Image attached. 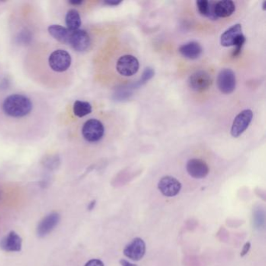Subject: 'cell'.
Segmentation results:
<instances>
[{"mask_svg": "<svg viewBox=\"0 0 266 266\" xmlns=\"http://www.w3.org/2000/svg\"><path fill=\"white\" fill-rule=\"evenodd\" d=\"M33 109V102L30 98L23 94L7 96L2 104V110L7 117L21 119L26 117Z\"/></svg>", "mask_w": 266, "mask_h": 266, "instance_id": "6da1fadb", "label": "cell"}, {"mask_svg": "<svg viewBox=\"0 0 266 266\" xmlns=\"http://www.w3.org/2000/svg\"><path fill=\"white\" fill-rule=\"evenodd\" d=\"M49 67L55 73H64L68 71L72 64L71 54L63 49L52 51L48 59Z\"/></svg>", "mask_w": 266, "mask_h": 266, "instance_id": "7a4b0ae2", "label": "cell"}, {"mask_svg": "<svg viewBox=\"0 0 266 266\" xmlns=\"http://www.w3.org/2000/svg\"><path fill=\"white\" fill-rule=\"evenodd\" d=\"M104 134L105 127L99 120H88L83 125V137L88 142H98L103 137Z\"/></svg>", "mask_w": 266, "mask_h": 266, "instance_id": "3957f363", "label": "cell"}, {"mask_svg": "<svg viewBox=\"0 0 266 266\" xmlns=\"http://www.w3.org/2000/svg\"><path fill=\"white\" fill-rule=\"evenodd\" d=\"M116 70L124 77H131L139 70V61L134 55H123L116 63Z\"/></svg>", "mask_w": 266, "mask_h": 266, "instance_id": "277c9868", "label": "cell"}, {"mask_svg": "<svg viewBox=\"0 0 266 266\" xmlns=\"http://www.w3.org/2000/svg\"><path fill=\"white\" fill-rule=\"evenodd\" d=\"M236 75L230 69H223L217 78L218 87L223 94H231L236 88Z\"/></svg>", "mask_w": 266, "mask_h": 266, "instance_id": "5b68a950", "label": "cell"}, {"mask_svg": "<svg viewBox=\"0 0 266 266\" xmlns=\"http://www.w3.org/2000/svg\"><path fill=\"white\" fill-rule=\"evenodd\" d=\"M213 84V79L209 73L204 71H197L190 76L188 84L195 92H204L210 88Z\"/></svg>", "mask_w": 266, "mask_h": 266, "instance_id": "8992f818", "label": "cell"}, {"mask_svg": "<svg viewBox=\"0 0 266 266\" xmlns=\"http://www.w3.org/2000/svg\"><path fill=\"white\" fill-rule=\"evenodd\" d=\"M253 119V112L251 109H245L240 112L233 122L231 127V134L234 137H238L245 132L249 127Z\"/></svg>", "mask_w": 266, "mask_h": 266, "instance_id": "52a82bcc", "label": "cell"}, {"mask_svg": "<svg viewBox=\"0 0 266 266\" xmlns=\"http://www.w3.org/2000/svg\"><path fill=\"white\" fill-rule=\"evenodd\" d=\"M69 44L74 50L83 52L88 49L91 45V38L85 30L79 29L75 32H71Z\"/></svg>", "mask_w": 266, "mask_h": 266, "instance_id": "ba28073f", "label": "cell"}, {"mask_svg": "<svg viewBox=\"0 0 266 266\" xmlns=\"http://www.w3.org/2000/svg\"><path fill=\"white\" fill-rule=\"evenodd\" d=\"M146 251V245L141 238H134L124 250V254L127 258L133 261H139L144 257Z\"/></svg>", "mask_w": 266, "mask_h": 266, "instance_id": "9c48e42d", "label": "cell"}, {"mask_svg": "<svg viewBox=\"0 0 266 266\" xmlns=\"http://www.w3.org/2000/svg\"><path fill=\"white\" fill-rule=\"evenodd\" d=\"M158 188L166 197H174L181 190V184L178 179L170 176H163L158 184Z\"/></svg>", "mask_w": 266, "mask_h": 266, "instance_id": "30bf717a", "label": "cell"}, {"mask_svg": "<svg viewBox=\"0 0 266 266\" xmlns=\"http://www.w3.org/2000/svg\"><path fill=\"white\" fill-rule=\"evenodd\" d=\"M61 220L59 213H52L44 217L38 225L37 234L39 238H44L50 233Z\"/></svg>", "mask_w": 266, "mask_h": 266, "instance_id": "8fae6325", "label": "cell"}, {"mask_svg": "<svg viewBox=\"0 0 266 266\" xmlns=\"http://www.w3.org/2000/svg\"><path fill=\"white\" fill-rule=\"evenodd\" d=\"M186 169L188 174L195 179H202L210 172L207 163L199 159H190L187 163Z\"/></svg>", "mask_w": 266, "mask_h": 266, "instance_id": "7c38bea8", "label": "cell"}, {"mask_svg": "<svg viewBox=\"0 0 266 266\" xmlns=\"http://www.w3.org/2000/svg\"><path fill=\"white\" fill-rule=\"evenodd\" d=\"M22 238L14 231H11L0 241V248L7 252L21 251Z\"/></svg>", "mask_w": 266, "mask_h": 266, "instance_id": "4fadbf2b", "label": "cell"}, {"mask_svg": "<svg viewBox=\"0 0 266 266\" xmlns=\"http://www.w3.org/2000/svg\"><path fill=\"white\" fill-rule=\"evenodd\" d=\"M242 34V26L240 24H235L229 27L221 36L220 39V43L224 47H229V46H233L237 39Z\"/></svg>", "mask_w": 266, "mask_h": 266, "instance_id": "5bb4252c", "label": "cell"}, {"mask_svg": "<svg viewBox=\"0 0 266 266\" xmlns=\"http://www.w3.org/2000/svg\"><path fill=\"white\" fill-rule=\"evenodd\" d=\"M179 52L183 56L189 60H196L199 58L202 53V47L198 42H191L181 45Z\"/></svg>", "mask_w": 266, "mask_h": 266, "instance_id": "9a60e30c", "label": "cell"}, {"mask_svg": "<svg viewBox=\"0 0 266 266\" xmlns=\"http://www.w3.org/2000/svg\"><path fill=\"white\" fill-rule=\"evenodd\" d=\"M235 10H236V7L233 1H231V0L219 1V2H216V5H215V15L217 18L230 17L234 13Z\"/></svg>", "mask_w": 266, "mask_h": 266, "instance_id": "2e32d148", "label": "cell"}, {"mask_svg": "<svg viewBox=\"0 0 266 266\" xmlns=\"http://www.w3.org/2000/svg\"><path fill=\"white\" fill-rule=\"evenodd\" d=\"M48 32L52 38L63 44H69V39L71 32L67 27H63L59 24H52L48 27Z\"/></svg>", "mask_w": 266, "mask_h": 266, "instance_id": "e0dca14e", "label": "cell"}, {"mask_svg": "<svg viewBox=\"0 0 266 266\" xmlns=\"http://www.w3.org/2000/svg\"><path fill=\"white\" fill-rule=\"evenodd\" d=\"M65 21L67 28L71 32L79 30L81 26V18H80V14L75 9H71L67 11Z\"/></svg>", "mask_w": 266, "mask_h": 266, "instance_id": "ac0fdd59", "label": "cell"}, {"mask_svg": "<svg viewBox=\"0 0 266 266\" xmlns=\"http://www.w3.org/2000/svg\"><path fill=\"white\" fill-rule=\"evenodd\" d=\"M216 2L214 1H207V0H199L197 1V8L198 12L204 17H209L212 20H217V17L215 15L214 8Z\"/></svg>", "mask_w": 266, "mask_h": 266, "instance_id": "d6986e66", "label": "cell"}, {"mask_svg": "<svg viewBox=\"0 0 266 266\" xmlns=\"http://www.w3.org/2000/svg\"><path fill=\"white\" fill-rule=\"evenodd\" d=\"M73 111L76 116L82 118L92 112V106L89 102L77 100L74 103Z\"/></svg>", "mask_w": 266, "mask_h": 266, "instance_id": "ffe728a7", "label": "cell"}, {"mask_svg": "<svg viewBox=\"0 0 266 266\" xmlns=\"http://www.w3.org/2000/svg\"><path fill=\"white\" fill-rule=\"evenodd\" d=\"M264 210L261 208L258 207V209H255L253 214V223H254V227L257 229H264Z\"/></svg>", "mask_w": 266, "mask_h": 266, "instance_id": "44dd1931", "label": "cell"}, {"mask_svg": "<svg viewBox=\"0 0 266 266\" xmlns=\"http://www.w3.org/2000/svg\"><path fill=\"white\" fill-rule=\"evenodd\" d=\"M245 42H246V38L244 35H241L238 39H237L236 42L234 43L235 49L233 52V56L238 57V55L241 54V50H242L243 46L245 45Z\"/></svg>", "mask_w": 266, "mask_h": 266, "instance_id": "7402d4cb", "label": "cell"}, {"mask_svg": "<svg viewBox=\"0 0 266 266\" xmlns=\"http://www.w3.org/2000/svg\"><path fill=\"white\" fill-rule=\"evenodd\" d=\"M155 71L153 68H150V67H147L144 70V73H143L142 76H141V80H140L139 84H145L147 81H149L150 79L153 78V76H154Z\"/></svg>", "mask_w": 266, "mask_h": 266, "instance_id": "603a6c76", "label": "cell"}, {"mask_svg": "<svg viewBox=\"0 0 266 266\" xmlns=\"http://www.w3.org/2000/svg\"><path fill=\"white\" fill-rule=\"evenodd\" d=\"M84 266H105L104 263L99 259H92L87 261Z\"/></svg>", "mask_w": 266, "mask_h": 266, "instance_id": "cb8c5ba5", "label": "cell"}, {"mask_svg": "<svg viewBox=\"0 0 266 266\" xmlns=\"http://www.w3.org/2000/svg\"><path fill=\"white\" fill-rule=\"evenodd\" d=\"M250 248H251V243H246L244 248H243L242 251H241V256L244 257L245 255H246L248 251H249Z\"/></svg>", "mask_w": 266, "mask_h": 266, "instance_id": "d4e9b609", "label": "cell"}, {"mask_svg": "<svg viewBox=\"0 0 266 266\" xmlns=\"http://www.w3.org/2000/svg\"><path fill=\"white\" fill-rule=\"evenodd\" d=\"M121 263L123 266H137V264H132V263L124 259L121 260Z\"/></svg>", "mask_w": 266, "mask_h": 266, "instance_id": "484cf974", "label": "cell"}, {"mask_svg": "<svg viewBox=\"0 0 266 266\" xmlns=\"http://www.w3.org/2000/svg\"><path fill=\"white\" fill-rule=\"evenodd\" d=\"M104 4L109 6H117L121 4V2H112V1H105Z\"/></svg>", "mask_w": 266, "mask_h": 266, "instance_id": "4316f807", "label": "cell"}, {"mask_svg": "<svg viewBox=\"0 0 266 266\" xmlns=\"http://www.w3.org/2000/svg\"><path fill=\"white\" fill-rule=\"evenodd\" d=\"M70 4H72V5L74 6H79L80 5V4H83V1H81V0H80V1H76V0H73V1H70Z\"/></svg>", "mask_w": 266, "mask_h": 266, "instance_id": "83f0119b", "label": "cell"}, {"mask_svg": "<svg viewBox=\"0 0 266 266\" xmlns=\"http://www.w3.org/2000/svg\"><path fill=\"white\" fill-rule=\"evenodd\" d=\"M95 205H96V201H93L92 202L90 203L88 206V210H92L94 209Z\"/></svg>", "mask_w": 266, "mask_h": 266, "instance_id": "f1b7e54d", "label": "cell"}, {"mask_svg": "<svg viewBox=\"0 0 266 266\" xmlns=\"http://www.w3.org/2000/svg\"><path fill=\"white\" fill-rule=\"evenodd\" d=\"M265 2L263 3V10H265Z\"/></svg>", "mask_w": 266, "mask_h": 266, "instance_id": "f546056e", "label": "cell"}]
</instances>
